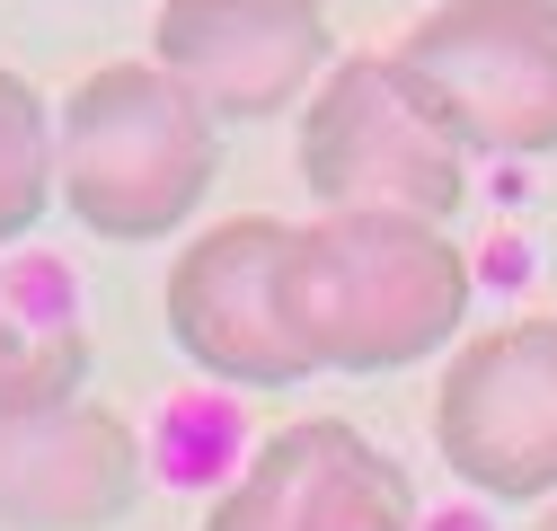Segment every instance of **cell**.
Returning a JSON list of instances; mask_svg holds the SVG:
<instances>
[{"instance_id":"obj_1","label":"cell","mask_w":557,"mask_h":531,"mask_svg":"<svg viewBox=\"0 0 557 531\" xmlns=\"http://www.w3.org/2000/svg\"><path fill=\"white\" fill-rule=\"evenodd\" d=\"M293 328L319 372H398L469 328V257L416 213H319L293 222Z\"/></svg>"},{"instance_id":"obj_2","label":"cell","mask_w":557,"mask_h":531,"mask_svg":"<svg viewBox=\"0 0 557 531\" xmlns=\"http://www.w3.org/2000/svg\"><path fill=\"white\" fill-rule=\"evenodd\" d=\"M53 151H62V205L115 248H151L186 231V213L213 195L222 124L160 62H107L62 98Z\"/></svg>"},{"instance_id":"obj_3","label":"cell","mask_w":557,"mask_h":531,"mask_svg":"<svg viewBox=\"0 0 557 531\" xmlns=\"http://www.w3.org/2000/svg\"><path fill=\"white\" fill-rule=\"evenodd\" d=\"M389 62L460 151H557V0H434Z\"/></svg>"},{"instance_id":"obj_4","label":"cell","mask_w":557,"mask_h":531,"mask_svg":"<svg viewBox=\"0 0 557 531\" xmlns=\"http://www.w3.org/2000/svg\"><path fill=\"white\" fill-rule=\"evenodd\" d=\"M301 177L319 213H416L451 222L469 205V151L434 124V107L398 81L389 53H345L310 89Z\"/></svg>"},{"instance_id":"obj_5","label":"cell","mask_w":557,"mask_h":531,"mask_svg":"<svg viewBox=\"0 0 557 531\" xmlns=\"http://www.w3.org/2000/svg\"><path fill=\"white\" fill-rule=\"evenodd\" d=\"M293 222L274 213H239L213 222L203 239H186V257L169 266V337L186 363H203L231 390H293L319 372L310 337L293 328Z\"/></svg>"},{"instance_id":"obj_6","label":"cell","mask_w":557,"mask_h":531,"mask_svg":"<svg viewBox=\"0 0 557 531\" xmlns=\"http://www.w3.org/2000/svg\"><path fill=\"white\" fill-rule=\"evenodd\" d=\"M434 452L496 505L557 496V319H505L443 363Z\"/></svg>"},{"instance_id":"obj_7","label":"cell","mask_w":557,"mask_h":531,"mask_svg":"<svg viewBox=\"0 0 557 531\" xmlns=\"http://www.w3.org/2000/svg\"><path fill=\"white\" fill-rule=\"evenodd\" d=\"M327 0H160L151 62L213 124H274L327 81Z\"/></svg>"},{"instance_id":"obj_8","label":"cell","mask_w":557,"mask_h":531,"mask_svg":"<svg viewBox=\"0 0 557 531\" xmlns=\"http://www.w3.org/2000/svg\"><path fill=\"white\" fill-rule=\"evenodd\" d=\"M143 505V434L98 398L0 417V531H107Z\"/></svg>"},{"instance_id":"obj_9","label":"cell","mask_w":557,"mask_h":531,"mask_svg":"<svg viewBox=\"0 0 557 531\" xmlns=\"http://www.w3.org/2000/svg\"><path fill=\"white\" fill-rule=\"evenodd\" d=\"M345 443V417H301L284 434H265L248 452V470L213 496L203 531H310V496H319V470Z\"/></svg>"},{"instance_id":"obj_10","label":"cell","mask_w":557,"mask_h":531,"mask_svg":"<svg viewBox=\"0 0 557 531\" xmlns=\"http://www.w3.org/2000/svg\"><path fill=\"white\" fill-rule=\"evenodd\" d=\"M81 381H89L81 319L45 310L27 284H10V266H0V417L62 408V398H81Z\"/></svg>"},{"instance_id":"obj_11","label":"cell","mask_w":557,"mask_h":531,"mask_svg":"<svg viewBox=\"0 0 557 531\" xmlns=\"http://www.w3.org/2000/svg\"><path fill=\"white\" fill-rule=\"evenodd\" d=\"M45 205H62V151H53V115L36 98V81H18L0 62V248L27 239L45 222Z\"/></svg>"},{"instance_id":"obj_12","label":"cell","mask_w":557,"mask_h":531,"mask_svg":"<svg viewBox=\"0 0 557 531\" xmlns=\"http://www.w3.org/2000/svg\"><path fill=\"white\" fill-rule=\"evenodd\" d=\"M310 531H416V496H407V470L363 443L345 425L336 460L319 470V496H310Z\"/></svg>"},{"instance_id":"obj_13","label":"cell","mask_w":557,"mask_h":531,"mask_svg":"<svg viewBox=\"0 0 557 531\" xmlns=\"http://www.w3.org/2000/svg\"><path fill=\"white\" fill-rule=\"evenodd\" d=\"M531 531H557V496H548V514H540V522H531Z\"/></svg>"}]
</instances>
